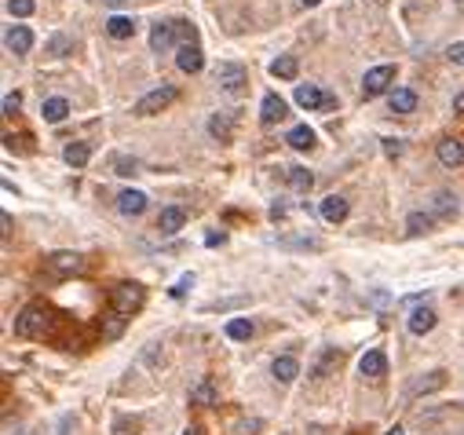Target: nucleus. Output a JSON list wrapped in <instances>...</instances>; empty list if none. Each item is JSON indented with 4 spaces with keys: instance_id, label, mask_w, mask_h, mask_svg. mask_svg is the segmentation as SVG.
Returning a JSON list of instances; mask_svg holds the SVG:
<instances>
[{
    "instance_id": "1",
    "label": "nucleus",
    "mask_w": 464,
    "mask_h": 435,
    "mask_svg": "<svg viewBox=\"0 0 464 435\" xmlns=\"http://www.w3.org/2000/svg\"><path fill=\"white\" fill-rule=\"evenodd\" d=\"M176 95H179L176 84H158L154 92H147L143 99L136 102V113H139V118H154V113H161L169 102H176Z\"/></svg>"
},
{
    "instance_id": "2",
    "label": "nucleus",
    "mask_w": 464,
    "mask_h": 435,
    "mask_svg": "<svg viewBox=\"0 0 464 435\" xmlns=\"http://www.w3.org/2000/svg\"><path fill=\"white\" fill-rule=\"evenodd\" d=\"M44 329H48V311L44 307H37V304L22 307L19 318H15V337H41Z\"/></svg>"
},
{
    "instance_id": "3",
    "label": "nucleus",
    "mask_w": 464,
    "mask_h": 435,
    "mask_svg": "<svg viewBox=\"0 0 464 435\" xmlns=\"http://www.w3.org/2000/svg\"><path fill=\"white\" fill-rule=\"evenodd\" d=\"M139 307H143V286H139V281H121V286L113 289V311L132 315Z\"/></svg>"
},
{
    "instance_id": "4",
    "label": "nucleus",
    "mask_w": 464,
    "mask_h": 435,
    "mask_svg": "<svg viewBox=\"0 0 464 435\" xmlns=\"http://www.w3.org/2000/svg\"><path fill=\"white\" fill-rule=\"evenodd\" d=\"M245 81H249V73H245V66H238V62H220V66H216V84H220L223 92L238 95L245 88Z\"/></svg>"
},
{
    "instance_id": "5",
    "label": "nucleus",
    "mask_w": 464,
    "mask_h": 435,
    "mask_svg": "<svg viewBox=\"0 0 464 435\" xmlns=\"http://www.w3.org/2000/svg\"><path fill=\"white\" fill-rule=\"evenodd\" d=\"M395 81V66H373L366 77H362V95L366 99H377L388 92V84Z\"/></svg>"
},
{
    "instance_id": "6",
    "label": "nucleus",
    "mask_w": 464,
    "mask_h": 435,
    "mask_svg": "<svg viewBox=\"0 0 464 435\" xmlns=\"http://www.w3.org/2000/svg\"><path fill=\"white\" fill-rule=\"evenodd\" d=\"M358 373H362V377H369V380L384 377V373H388V355H384L380 348L366 351L362 358H358Z\"/></svg>"
},
{
    "instance_id": "7",
    "label": "nucleus",
    "mask_w": 464,
    "mask_h": 435,
    "mask_svg": "<svg viewBox=\"0 0 464 435\" xmlns=\"http://www.w3.org/2000/svg\"><path fill=\"white\" fill-rule=\"evenodd\" d=\"M176 66L183 70V73H198V70L205 66L201 48H198V44H179V48H176Z\"/></svg>"
},
{
    "instance_id": "8",
    "label": "nucleus",
    "mask_w": 464,
    "mask_h": 435,
    "mask_svg": "<svg viewBox=\"0 0 464 435\" xmlns=\"http://www.w3.org/2000/svg\"><path fill=\"white\" fill-rule=\"evenodd\" d=\"M190 402H194V406H216V402H220V388H216V380L201 377L194 388H190Z\"/></svg>"
},
{
    "instance_id": "9",
    "label": "nucleus",
    "mask_w": 464,
    "mask_h": 435,
    "mask_svg": "<svg viewBox=\"0 0 464 435\" xmlns=\"http://www.w3.org/2000/svg\"><path fill=\"white\" fill-rule=\"evenodd\" d=\"M81 256H77V252H55V256H51V260H48V271L51 275H59V278H66V275H77V271H81Z\"/></svg>"
},
{
    "instance_id": "10",
    "label": "nucleus",
    "mask_w": 464,
    "mask_h": 435,
    "mask_svg": "<svg viewBox=\"0 0 464 435\" xmlns=\"http://www.w3.org/2000/svg\"><path fill=\"white\" fill-rule=\"evenodd\" d=\"M435 154H439V161L446 165V169H457V165H464V139L449 136V139H443V143H439V150H435Z\"/></svg>"
},
{
    "instance_id": "11",
    "label": "nucleus",
    "mask_w": 464,
    "mask_h": 435,
    "mask_svg": "<svg viewBox=\"0 0 464 435\" xmlns=\"http://www.w3.org/2000/svg\"><path fill=\"white\" fill-rule=\"evenodd\" d=\"M406 326H409V333H414V337H424V333L435 329V311H431V307H414V311H409V318H406Z\"/></svg>"
},
{
    "instance_id": "12",
    "label": "nucleus",
    "mask_w": 464,
    "mask_h": 435,
    "mask_svg": "<svg viewBox=\"0 0 464 435\" xmlns=\"http://www.w3.org/2000/svg\"><path fill=\"white\" fill-rule=\"evenodd\" d=\"M118 212L121 216L147 212V194H143V190H121V194H118Z\"/></svg>"
},
{
    "instance_id": "13",
    "label": "nucleus",
    "mask_w": 464,
    "mask_h": 435,
    "mask_svg": "<svg viewBox=\"0 0 464 435\" xmlns=\"http://www.w3.org/2000/svg\"><path fill=\"white\" fill-rule=\"evenodd\" d=\"M183 223H187V212L179 209V205H169V209H161V216H158L161 234H176V230H183Z\"/></svg>"
},
{
    "instance_id": "14",
    "label": "nucleus",
    "mask_w": 464,
    "mask_h": 435,
    "mask_svg": "<svg viewBox=\"0 0 464 435\" xmlns=\"http://www.w3.org/2000/svg\"><path fill=\"white\" fill-rule=\"evenodd\" d=\"M286 99H278V95H263V107H260V121L263 124H278V121H286Z\"/></svg>"
},
{
    "instance_id": "15",
    "label": "nucleus",
    "mask_w": 464,
    "mask_h": 435,
    "mask_svg": "<svg viewBox=\"0 0 464 435\" xmlns=\"http://www.w3.org/2000/svg\"><path fill=\"white\" fill-rule=\"evenodd\" d=\"M176 44V22H158L150 30V48L154 51H169Z\"/></svg>"
},
{
    "instance_id": "16",
    "label": "nucleus",
    "mask_w": 464,
    "mask_h": 435,
    "mask_svg": "<svg viewBox=\"0 0 464 435\" xmlns=\"http://www.w3.org/2000/svg\"><path fill=\"white\" fill-rule=\"evenodd\" d=\"M318 212H322V220H326V223H340L344 216H347V198H340V194H329L326 201L318 205Z\"/></svg>"
},
{
    "instance_id": "17",
    "label": "nucleus",
    "mask_w": 464,
    "mask_h": 435,
    "mask_svg": "<svg viewBox=\"0 0 464 435\" xmlns=\"http://www.w3.org/2000/svg\"><path fill=\"white\" fill-rule=\"evenodd\" d=\"M296 102H300L304 110H318V107H326V92H322L318 84H300L296 88Z\"/></svg>"
},
{
    "instance_id": "18",
    "label": "nucleus",
    "mask_w": 464,
    "mask_h": 435,
    "mask_svg": "<svg viewBox=\"0 0 464 435\" xmlns=\"http://www.w3.org/2000/svg\"><path fill=\"white\" fill-rule=\"evenodd\" d=\"M66 113H70V102L55 95V99H44V107H41V118L48 124H59V121H66Z\"/></svg>"
},
{
    "instance_id": "19",
    "label": "nucleus",
    "mask_w": 464,
    "mask_h": 435,
    "mask_svg": "<svg viewBox=\"0 0 464 435\" xmlns=\"http://www.w3.org/2000/svg\"><path fill=\"white\" fill-rule=\"evenodd\" d=\"M4 41H8L11 51H19V55H22V51H30V48H33V33H30V26H11Z\"/></svg>"
},
{
    "instance_id": "20",
    "label": "nucleus",
    "mask_w": 464,
    "mask_h": 435,
    "mask_svg": "<svg viewBox=\"0 0 464 435\" xmlns=\"http://www.w3.org/2000/svg\"><path fill=\"white\" fill-rule=\"evenodd\" d=\"M270 373H275L281 384H293L296 377H300V362H296V358H289V355H281V358H275Z\"/></svg>"
},
{
    "instance_id": "21",
    "label": "nucleus",
    "mask_w": 464,
    "mask_h": 435,
    "mask_svg": "<svg viewBox=\"0 0 464 435\" xmlns=\"http://www.w3.org/2000/svg\"><path fill=\"white\" fill-rule=\"evenodd\" d=\"M106 33L113 37V41H128V37L136 33V22L128 19V15H110L106 19Z\"/></svg>"
},
{
    "instance_id": "22",
    "label": "nucleus",
    "mask_w": 464,
    "mask_h": 435,
    "mask_svg": "<svg viewBox=\"0 0 464 435\" xmlns=\"http://www.w3.org/2000/svg\"><path fill=\"white\" fill-rule=\"evenodd\" d=\"M431 216H443V220H454L457 216V198L449 194V190H439L431 201Z\"/></svg>"
},
{
    "instance_id": "23",
    "label": "nucleus",
    "mask_w": 464,
    "mask_h": 435,
    "mask_svg": "<svg viewBox=\"0 0 464 435\" xmlns=\"http://www.w3.org/2000/svg\"><path fill=\"white\" fill-rule=\"evenodd\" d=\"M443 384H446V373H443V369H431V373H424V377L414 384V388H409V395H428V391H439Z\"/></svg>"
},
{
    "instance_id": "24",
    "label": "nucleus",
    "mask_w": 464,
    "mask_h": 435,
    "mask_svg": "<svg viewBox=\"0 0 464 435\" xmlns=\"http://www.w3.org/2000/svg\"><path fill=\"white\" fill-rule=\"evenodd\" d=\"M209 132L220 139V143H227V139L234 136V121H230V113H212V118H209Z\"/></svg>"
},
{
    "instance_id": "25",
    "label": "nucleus",
    "mask_w": 464,
    "mask_h": 435,
    "mask_svg": "<svg viewBox=\"0 0 464 435\" xmlns=\"http://www.w3.org/2000/svg\"><path fill=\"white\" fill-rule=\"evenodd\" d=\"M88 158H92V147H88V143H70L66 150H62V161L73 165V169H84Z\"/></svg>"
},
{
    "instance_id": "26",
    "label": "nucleus",
    "mask_w": 464,
    "mask_h": 435,
    "mask_svg": "<svg viewBox=\"0 0 464 435\" xmlns=\"http://www.w3.org/2000/svg\"><path fill=\"white\" fill-rule=\"evenodd\" d=\"M417 110V95L409 88H395L391 92V113H414Z\"/></svg>"
},
{
    "instance_id": "27",
    "label": "nucleus",
    "mask_w": 464,
    "mask_h": 435,
    "mask_svg": "<svg viewBox=\"0 0 464 435\" xmlns=\"http://www.w3.org/2000/svg\"><path fill=\"white\" fill-rule=\"evenodd\" d=\"M286 143H289L293 150H311V147H315V132H311L307 124H296L293 132L286 136Z\"/></svg>"
},
{
    "instance_id": "28",
    "label": "nucleus",
    "mask_w": 464,
    "mask_h": 435,
    "mask_svg": "<svg viewBox=\"0 0 464 435\" xmlns=\"http://www.w3.org/2000/svg\"><path fill=\"white\" fill-rule=\"evenodd\" d=\"M124 326H128L124 311H110L106 318H102V337H106V340H118L121 333H124Z\"/></svg>"
},
{
    "instance_id": "29",
    "label": "nucleus",
    "mask_w": 464,
    "mask_h": 435,
    "mask_svg": "<svg viewBox=\"0 0 464 435\" xmlns=\"http://www.w3.org/2000/svg\"><path fill=\"white\" fill-rule=\"evenodd\" d=\"M44 51H48V55H55V59L70 55V51H73V37H66V33H51V37H48V44H44Z\"/></svg>"
},
{
    "instance_id": "30",
    "label": "nucleus",
    "mask_w": 464,
    "mask_h": 435,
    "mask_svg": "<svg viewBox=\"0 0 464 435\" xmlns=\"http://www.w3.org/2000/svg\"><path fill=\"white\" fill-rule=\"evenodd\" d=\"M431 227H435V216L431 212H409L406 216V230H409V234H428Z\"/></svg>"
},
{
    "instance_id": "31",
    "label": "nucleus",
    "mask_w": 464,
    "mask_h": 435,
    "mask_svg": "<svg viewBox=\"0 0 464 435\" xmlns=\"http://www.w3.org/2000/svg\"><path fill=\"white\" fill-rule=\"evenodd\" d=\"M296 70H300V62H296L293 55H281V59L270 62V77H281V81H293Z\"/></svg>"
},
{
    "instance_id": "32",
    "label": "nucleus",
    "mask_w": 464,
    "mask_h": 435,
    "mask_svg": "<svg viewBox=\"0 0 464 435\" xmlns=\"http://www.w3.org/2000/svg\"><path fill=\"white\" fill-rule=\"evenodd\" d=\"M227 337L230 340H249L252 337V322H249V318H230V322H227Z\"/></svg>"
},
{
    "instance_id": "33",
    "label": "nucleus",
    "mask_w": 464,
    "mask_h": 435,
    "mask_svg": "<svg viewBox=\"0 0 464 435\" xmlns=\"http://www.w3.org/2000/svg\"><path fill=\"white\" fill-rule=\"evenodd\" d=\"M33 8H37V0H8V11H11L15 19H30Z\"/></svg>"
},
{
    "instance_id": "34",
    "label": "nucleus",
    "mask_w": 464,
    "mask_h": 435,
    "mask_svg": "<svg viewBox=\"0 0 464 435\" xmlns=\"http://www.w3.org/2000/svg\"><path fill=\"white\" fill-rule=\"evenodd\" d=\"M289 183L296 187V190H311V183H315V176L307 172V169H289Z\"/></svg>"
},
{
    "instance_id": "35",
    "label": "nucleus",
    "mask_w": 464,
    "mask_h": 435,
    "mask_svg": "<svg viewBox=\"0 0 464 435\" xmlns=\"http://www.w3.org/2000/svg\"><path fill=\"white\" fill-rule=\"evenodd\" d=\"M176 37H179L183 44H198V30H194L190 22H176Z\"/></svg>"
},
{
    "instance_id": "36",
    "label": "nucleus",
    "mask_w": 464,
    "mask_h": 435,
    "mask_svg": "<svg viewBox=\"0 0 464 435\" xmlns=\"http://www.w3.org/2000/svg\"><path fill=\"white\" fill-rule=\"evenodd\" d=\"M113 169H118V176H136L139 165H136L132 158H118V165H113Z\"/></svg>"
},
{
    "instance_id": "37",
    "label": "nucleus",
    "mask_w": 464,
    "mask_h": 435,
    "mask_svg": "<svg viewBox=\"0 0 464 435\" xmlns=\"http://www.w3.org/2000/svg\"><path fill=\"white\" fill-rule=\"evenodd\" d=\"M19 107H22V95L19 92L4 95V113H8V118H11V113H19Z\"/></svg>"
},
{
    "instance_id": "38",
    "label": "nucleus",
    "mask_w": 464,
    "mask_h": 435,
    "mask_svg": "<svg viewBox=\"0 0 464 435\" xmlns=\"http://www.w3.org/2000/svg\"><path fill=\"white\" fill-rule=\"evenodd\" d=\"M446 59L457 62V66H464V44H449V48H446Z\"/></svg>"
},
{
    "instance_id": "39",
    "label": "nucleus",
    "mask_w": 464,
    "mask_h": 435,
    "mask_svg": "<svg viewBox=\"0 0 464 435\" xmlns=\"http://www.w3.org/2000/svg\"><path fill=\"white\" fill-rule=\"evenodd\" d=\"M190 286H194V275H183V278H179V281H176V289H172V297H183V293H187Z\"/></svg>"
},
{
    "instance_id": "40",
    "label": "nucleus",
    "mask_w": 464,
    "mask_h": 435,
    "mask_svg": "<svg viewBox=\"0 0 464 435\" xmlns=\"http://www.w3.org/2000/svg\"><path fill=\"white\" fill-rule=\"evenodd\" d=\"M384 154H391V158H398V154H402V143H398V139H384Z\"/></svg>"
},
{
    "instance_id": "41",
    "label": "nucleus",
    "mask_w": 464,
    "mask_h": 435,
    "mask_svg": "<svg viewBox=\"0 0 464 435\" xmlns=\"http://www.w3.org/2000/svg\"><path fill=\"white\" fill-rule=\"evenodd\" d=\"M227 234H223V230H220V234H209V238H205V246H220V241H223Z\"/></svg>"
},
{
    "instance_id": "42",
    "label": "nucleus",
    "mask_w": 464,
    "mask_h": 435,
    "mask_svg": "<svg viewBox=\"0 0 464 435\" xmlns=\"http://www.w3.org/2000/svg\"><path fill=\"white\" fill-rule=\"evenodd\" d=\"M454 107H457V110L464 113V95H457V99H454Z\"/></svg>"
},
{
    "instance_id": "43",
    "label": "nucleus",
    "mask_w": 464,
    "mask_h": 435,
    "mask_svg": "<svg viewBox=\"0 0 464 435\" xmlns=\"http://www.w3.org/2000/svg\"><path fill=\"white\" fill-rule=\"evenodd\" d=\"M102 4H110V8H121V4H124V0H102Z\"/></svg>"
},
{
    "instance_id": "44",
    "label": "nucleus",
    "mask_w": 464,
    "mask_h": 435,
    "mask_svg": "<svg viewBox=\"0 0 464 435\" xmlns=\"http://www.w3.org/2000/svg\"><path fill=\"white\" fill-rule=\"evenodd\" d=\"M300 4H304V8H315V4H322V0H300Z\"/></svg>"
},
{
    "instance_id": "45",
    "label": "nucleus",
    "mask_w": 464,
    "mask_h": 435,
    "mask_svg": "<svg viewBox=\"0 0 464 435\" xmlns=\"http://www.w3.org/2000/svg\"><path fill=\"white\" fill-rule=\"evenodd\" d=\"M384 435H406L402 428H388V432H384Z\"/></svg>"
},
{
    "instance_id": "46",
    "label": "nucleus",
    "mask_w": 464,
    "mask_h": 435,
    "mask_svg": "<svg viewBox=\"0 0 464 435\" xmlns=\"http://www.w3.org/2000/svg\"><path fill=\"white\" fill-rule=\"evenodd\" d=\"M183 435H201V428H187Z\"/></svg>"
},
{
    "instance_id": "47",
    "label": "nucleus",
    "mask_w": 464,
    "mask_h": 435,
    "mask_svg": "<svg viewBox=\"0 0 464 435\" xmlns=\"http://www.w3.org/2000/svg\"><path fill=\"white\" fill-rule=\"evenodd\" d=\"M11 435H22V432H11Z\"/></svg>"
}]
</instances>
